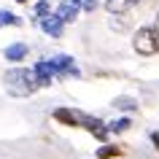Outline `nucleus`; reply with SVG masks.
<instances>
[{
  "mask_svg": "<svg viewBox=\"0 0 159 159\" xmlns=\"http://www.w3.org/2000/svg\"><path fill=\"white\" fill-rule=\"evenodd\" d=\"M6 84H8V89H11V94H30L35 89V75H33V70H25V67H14V70H8L6 73Z\"/></svg>",
  "mask_w": 159,
  "mask_h": 159,
  "instance_id": "f257e3e1",
  "label": "nucleus"
},
{
  "mask_svg": "<svg viewBox=\"0 0 159 159\" xmlns=\"http://www.w3.org/2000/svg\"><path fill=\"white\" fill-rule=\"evenodd\" d=\"M159 35L151 30V27H143V30H138L135 33V51L138 54H143V57H151V54H157V49H159Z\"/></svg>",
  "mask_w": 159,
  "mask_h": 159,
  "instance_id": "f03ea898",
  "label": "nucleus"
},
{
  "mask_svg": "<svg viewBox=\"0 0 159 159\" xmlns=\"http://www.w3.org/2000/svg\"><path fill=\"white\" fill-rule=\"evenodd\" d=\"M49 65L54 70V75H78V70H75L70 57H54V59H49Z\"/></svg>",
  "mask_w": 159,
  "mask_h": 159,
  "instance_id": "7ed1b4c3",
  "label": "nucleus"
},
{
  "mask_svg": "<svg viewBox=\"0 0 159 159\" xmlns=\"http://www.w3.org/2000/svg\"><path fill=\"white\" fill-rule=\"evenodd\" d=\"M33 75H35V84H38V86H49V84H51V78H54V70H51L49 59H41V62L35 65Z\"/></svg>",
  "mask_w": 159,
  "mask_h": 159,
  "instance_id": "20e7f679",
  "label": "nucleus"
},
{
  "mask_svg": "<svg viewBox=\"0 0 159 159\" xmlns=\"http://www.w3.org/2000/svg\"><path fill=\"white\" fill-rule=\"evenodd\" d=\"M78 119H81V124H84L97 140H105V138H108V127L102 124L100 119H92V116H78Z\"/></svg>",
  "mask_w": 159,
  "mask_h": 159,
  "instance_id": "39448f33",
  "label": "nucleus"
},
{
  "mask_svg": "<svg viewBox=\"0 0 159 159\" xmlns=\"http://www.w3.org/2000/svg\"><path fill=\"white\" fill-rule=\"evenodd\" d=\"M62 25H65V22H62L57 14H54V16H49V14H46V16L41 19V27H43L49 35H54V38H59V35H62Z\"/></svg>",
  "mask_w": 159,
  "mask_h": 159,
  "instance_id": "423d86ee",
  "label": "nucleus"
},
{
  "mask_svg": "<svg viewBox=\"0 0 159 159\" xmlns=\"http://www.w3.org/2000/svg\"><path fill=\"white\" fill-rule=\"evenodd\" d=\"M54 119L62 121V124H67V127H81L78 113H75V111H67V108H57V111H54Z\"/></svg>",
  "mask_w": 159,
  "mask_h": 159,
  "instance_id": "0eeeda50",
  "label": "nucleus"
},
{
  "mask_svg": "<svg viewBox=\"0 0 159 159\" xmlns=\"http://www.w3.org/2000/svg\"><path fill=\"white\" fill-rule=\"evenodd\" d=\"M57 16L62 19V22H73V19L78 16V3H73V0H65V3L57 8Z\"/></svg>",
  "mask_w": 159,
  "mask_h": 159,
  "instance_id": "6e6552de",
  "label": "nucleus"
},
{
  "mask_svg": "<svg viewBox=\"0 0 159 159\" xmlns=\"http://www.w3.org/2000/svg\"><path fill=\"white\" fill-rule=\"evenodd\" d=\"M27 57V43H14V46H8L6 49V59L8 62H19V59Z\"/></svg>",
  "mask_w": 159,
  "mask_h": 159,
  "instance_id": "1a4fd4ad",
  "label": "nucleus"
},
{
  "mask_svg": "<svg viewBox=\"0 0 159 159\" xmlns=\"http://www.w3.org/2000/svg\"><path fill=\"white\" fill-rule=\"evenodd\" d=\"M135 3H138V0H108V3H105V8H108L111 14H127Z\"/></svg>",
  "mask_w": 159,
  "mask_h": 159,
  "instance_id": "9d476101",
  "label": "nucleus"
},
{
  "mask_svg": "<svg viewBox=\"0 0 159 159\" xmlns=\"http://www.w3.org/2000/svg\"><path fill=\"white\" fill-rule=\"evenodd\" d=\"M119 154H121V148H116V146H102L97 151V159H111V157H119Z\"/></svg>",
  "mask_w": 159,
  "mask_h": 159,
  "instance_id": "9b49d317",
  "label": "nucleus"
},
{
  "mask_svg": "<svg viewBox=\"0 0 159 159\" xmlns=\"http://www.w3.org/2000/svg\"><path fill=\"white\" fill-rule=\"evenodd\" d=\"M113 105H116V108H124V111H135L138 108V102L129 100V97H119V100H113Z\"/></svg>",
  "mask_w": 159,
  "mask_h": 159,
  "instance_id": "f8f14e48",
  "label": "nucleus"
},
{
  "mask_svg": "<svg viewBox=\"0 0 159 159\" xmlns=\"http://www.w3.org/2000/svg\"><path fill=\"white\" fill-rule=\"evenodd\" d=\"M6 25H19V16H14L11 11H0V27Z\"/></svg>",
  "mask_w": 159,
  "mask_h": 159,
  "instance_id": "ddd939ff",
  "label": "nucleus"
},
{
  "mask_svg": "<svg viewBox=\"0 0 159 159\" xmlns=\"http://www.w3.org/2000/svg\"><path fill=\"white\" fill-rule=\"evenodd\" d=\"M127 127H129V119H119V121L108 124V132H124Z\"/></svg>",
  "mask_w": 159,
  "mask_h": 159,
  "instance_id": "4468645a",
  "label": "nucleus"
},
{
  "mask_svg": "<svg viewBox=\"0 0 159 159\" xmlns=\"http://www.w3.org/2000/svg\"><path fill=\"white\" fill-rule=\"evenodd\" d=\"M35 14H38V16H46V14H49V3H46V0L38 3V6H35Z\"/></svg>",
  "mask_w": 159,
  "mask_h": 159,
  "instance_id": "2eb2a0df",
  "label": "nucleus"
},
{
  "mask_svg": "<svg viewBox=\"0 0 159 159\" xmlns=\"http://www.w3.org/2000/svg\"><path fill=\"white\" fill-rule=\"evenodd\" d=\"M81 6H84L86 11H94L97 8V0H81Z\"/></svg>",
  "mask_w": 159,
  "mask_h": 159,
  "instance_id": "dca6fc26",
  "label": "nucleus"
},
{
  "mask_svg": "<svg viewBox=\"0 0 159 159\" xmlns=\"http://www.w3.org/2000/svg\"><path fill=\"white\" fill-rule=\"evenodd\" d=\"M151 143H154V146H157V151H159V132H157V129L151 132Z\"/></svg>",
  "mask_w": 159,
  "mask_h": 159,
  "instance_id": "f3484780",
  "label": "nucleus"
},
{
  "mask_svg": "<svg viewBox=\"0 0 159 159\" xmlns=\"http://www.w3.org/2000/svg\"><path fill=\"white\" fill-rule=\"evenodd\" d=\"M154 33H157V35H159V16H157V30H154Z\"/></svg>",
  "mask_w": 159,
  "mask_h": 159,
  "instance_id": "a211bd4d",
  "label": "nucleus"
},
{
  "mask_svg": "<svg viewBox=\"0 0 159 159\" xmlns=\"http://www.w3.org/2000/svg\"><path fill=\"white\" fill-rule=\"evenodd\" d=\"M16 3H27V0H16Z\"/></svg>",
  "mask_w": 159,
  "mask_h": 159,
  "instance_id": "6ab92c4d",
  "label": "nucleus"
}]
</instances>
